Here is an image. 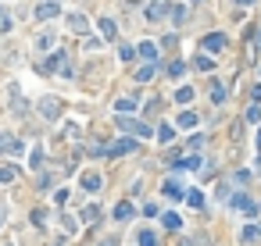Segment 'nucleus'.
I'll return each mask as SVG.
<instances>
[{
    "mask_svg": "<svg viewBox=\"0 0 261 246\" xmlns=\"http://www.w3.org/2000/svg\"><path fill=\"white\" fill-rule=\"evenodd\" d=\"M136 146H140L136 139L122 136V139H115V143H107V146H93V153H107V157H125V153H133Z\"/></svg>",
    "mask_w": 261,
    "mask_h": 246,
    "instance_id": "nucleus-1",
    "label": "nucleus"
},
{
    "mask_svg": "<svg viewBox=\"0 0 261 246\" xmlns=\"http://www.w3.org/2000/svg\"><path fill=\"white\" fill-rule=\"evenodd\" d=\"M43 71H61V75H76V68H72V61H68V54H64V50H54V54H50V61L43 64Z\"/></svg>",
    "mask_w": 261,
    "mask_h": 246,
    "instance_id": "nucleus-2",
    "label": "nucleus"
},
{
    "mask_svg": "<svg viewBox=\"0 0 261 246\" xmlns=\"http://www.w3.org/2000/svg\"><path fill=\"white\" fill-rule=\"evenodd\" d=\"M118 129H125V132H133V136H151V129L143 125V121H136V118H129V114H118Z\"/></svg>",
    "mask_w": 261,
    "mask_h": 246,
    "instance_id": "nucleus-3",
    "label": "nucleus"
},
{
    "mask_svg": "<svg viewBox=\"0 0 261 246\" xmlns=\"http://www.w3.org/2000/svg\"><path fill=\"white\" fill-rule=\"evenodd\" d=\"M0 153H22V143L4 132V136H0Z\"/></svg>",
    "mask_w": 261,
    "mask_h": 246,
    "instance_id": "nucleus-4",
    "label": "nucleus"
},
{
    "mask_svg": "<svg viewBox=\"0 0 261 246\" xmlns=\"http://www.w3.org/2000/svg\"><path fill=\"white\" fill-rule=\"evenodd\" d=\"M136 54H140L147 64H154V61H158V47L151 43V39H147V43H140V50H136Z\"/></svg>",
    "mask_w": 261,
    "mask_h": 246,
    "instance_id": "nucleus-5",
    "label": "nucleus"
},
{
    "mask_svg": "<svg viewBox=\"0 0 261 246\" xmlns=\"http://www.w3.org/2000/svg\"><path fill=\"white\" fill-rule=\"evenodd\" d=\"M190 168H201V157H197V153H193V157H182V160L172 164V172H190Z\"/></svg>",
    "mask_w": 261,
    "mask_h": 246,
    "instance_id": "nucleus-6",
    "label": "nucleus"
},
{
    "mask_svg": "<svg viewBox=\"0 0 261 246\" xmlns=\"http://www.w3.org/2000/svg\"><path fill=\"white\" fill-rule=\"evenodd\" d=\"M222 47H226V36H222V32L204 36V50H222Z\"/></svg>",
    "mask_w": 261,
    "mask_h": 246,
    "instance_id": "nucleus-7",
    "label": "nucleus"
},
{
    "mask_svg": "<svg viewBox=\"0 0 261 246\" xmlns=\"http://www.w3.org/2000/svg\"><path fill=\"white\" fill-rule=\"evenodd\" d=\"M233 207H240V211H247V214H257V203H250L243 193H236V196H233Z\"/></svg>",
    "mask_w": 261,
    "mask_h": 246,
    "instance_id": "nucleus-8",
    "label": "nucleus"
},
{
    "mask_svg": "<svg viewBox=\"0 0 261 246\" xmlns=\"http://www.w3.org/2000/svg\"><path fill=\"white\" fill-rule=\"evenodd\" d=\"M40 111H43L47 118H57V114H61V104H57L54 97H47V100H40Z\"/></svg>",
    "mask_w": 261,
    "mask_h": 246,
    "instance_id": "nucleus-9",
    "label": "nucleus"
},
{
    "mask_svg": "<svg viewBox=\"0 0 261 246\" xmlns=\"http://www.w3.org/2000/svg\"><path fill=\"white\" fill-rule=\"evenodd\" d=\"M161 189H165V196H172V200H182V196H186V193H182V186H179L175 179H165V186H161Z\"/></svg>",
    "mask_w": 261,
    "mask_h": 246,
    "instance_id": "nucleus-10",
    "label": "nucleus"
},
{
    "mask_svg": "<svg viewBox=\"0 0 261 246\" xmlns=\"http://www.w3.org/2000/svg\"><path fill=\"white\" fill-rule=\"evenodd\" d=\"M161 225H165L168 232H179V228H182V218H179L175 211H168V214H161Z\"/></svg>",
    "mask_w": 261,
    "mask_h": 246,
    "instance_id": "nucleus-11",
    "label": "nucleus"
},
{
    "mask_svg": "<svg viewBox=\"0 0 261 246\" xmlns=\"http://www.w3.org/2000/svg\"><path fill=\"white\" fill-rule=\"evenodd\" d=\"M100 186H104V179H100V175H93V172H90V175H83V189H86V193H97Z\"/></svg>",
    "mask_w": 261,
    "mask_h": 246,
    "instance_id": "nucleus-12",
    "label": "nucleus"
},
{
    "mask_svg": "<svg viewBox=\"0 0 261 246\" xmlns=\"http://www.w3.org/2000/svg\"><path fill=\"white\" fill-rule=\"evenodd\" d=\"M54 15H57V4H54V0H43V4L36 8V18H54Z\"/></svg>",
    "mask_w": 261,
    "mask_h": 246,
    "instance_id": "nucleus-13",
    "label": "nucleus"
},
{
    "mask_svg": "<svg viewBox=\"0 0 261 246\" xmlns=\"http://www.w3.org/2000/svg\"><path fill=\"white\" fill-rule=\"evenodd\" d=\"M68 29H72V32H86V29H90V22H86L83 15H68Z\"/></svg>",
    "mask_w": 261,
    "mask_h": 246,
    "instance_id": "nucleus-14",
    "label": "nucleus"
},
{
    "mask_svg": "<svg viewBox=\"0 0 261 246\" xmlns=\"http://www.w3.org/2000/svg\"><path fill=\"white\" fill-rule=\"evenodd\" d=\"M136 242H140V246H158V235H154L151 228H140V235H136Z\"/></svg>",
    "mask_w": 261,
    "mask_h": 246,
    "instance_id": "nucleus-15",
    "label": "nucleus"
},
{
    "mask_svg": "<svg viewBox=\"0 0 261 246\" xmlns=\"http://www.w3.org/2000/svg\"><path fill=\"white\" fill-rule=\"evenodd\" d=\"M161 15H168V4H161V0H158V4H151V8H147V18H151V22H158Z\"/></svg>",
    "mask_w": 261,
    "mask_h": 246,
    "instance_id": "nucleus-16",
    "label": "nucleus"
},
{
    "mask_svg": "<svg viewBox=\"0 0 261 246\" xmlns=\"http://www.w3.org/2000/svg\"><path fill=\"white\" fill-rule=\"evenodd\" d=\"M136 211H133V203H118V207H115V221H129Z\"/></svg>",
    "mask_w": 261,
    "mask_h": 246,
    "instance_id": "nucleus-17",
    "label": "nucleus"
},
{
    "mask_svg": "<svg viewBox=\"0 0 261 246\" xmlns=\"http://www.w3.org/2000/svg\"><path fill=\"white\" fill-rule=\"evenodd\" d=\"M100 32H104V39H115V32H118V25L111 22V18H100Z\"/></svg>",
    "mask_w": 261,
    "mask_h": 246,
    "instance_id": "nucleus-18",
    "label": "nucleus"
},
{
    "mask_svg": "<svg viewBox=\"0 0 261 246\" xmlns=\"http://www.w3.org/2000/svg\"><path fill=\"white\" fill-rule=\"evenodd\" d=\"M186 203H190V207H197V211H201V207H204V193H201V189L186 193Z\"/></svg>",
    "mask_w": 261,
    "mask_h": 246,
    "instance_id": "nucleus-19",
    "label": "nucleus"
},
{
    "mask_svg": "<svg viewBox=\"0 0 261 246\" xmlns=\"http://www.w3.org/2000/svg\"><path fill=\"white\" fill-rule=\"evenodd\" d=\"M179 125H182V129H193V125H197V114H193V111H182V114H179Z\"/></svg>",
    "mask_w": 261,
    "mask_h": 246,
    "instance_id": "nucleus-20",
    "label": "nucleus"
},
{
    "mask_svg": "<svg viewBox=\"0 0 261 246\" xmlns=\"http://www.w3.org/2000/svg\"><path fill=\"white\" fill-rule=\"evenodd\" d=\"M175 100H179V104H190V100H193V90H190V86H179V90H175Z\"/></svg>",
    "mask_w": 261,
    "mask_h": 246,
    "instance_id": "nucleus-21",
    "label": "nucleus"
},
{
    "mask_svg": "<svg viewBox=\"0 0 261 246\" xmlns=\"http://www.w3.org/2000/svg\"><path fill=\"white\" fill-rule=\"evenodd\" d=\"M18 175V168H11V164H0V182H11Z\"/></svg>",
    "mask_w": 261,
    "mask_h": 246,
    "instance_id": "nucleus-22",
    "label": "nucleus"
},
{
    "mask_svg": "<svg viewBox=\"0 0 261 246\" xmlns=\"http://www.w3.org/2000/svg\"><path fill=\"white\" fill-rule=\"evenodd\" d=\"M211 100H215V104H226V86H222V82H215V90H211Z\"/></svg>",
    "mask_w": 261,
    "mask_h": 246,
    "instance_id": "nucleus-23",
    "label": "nucleus"
},
{
    "mask_svg": "<svg viewBox=\"0 0 261 246\" xmlns=\"http://www.w3.org/2000/svg\"><path fill=\"white\" fill-rule=\"evenodd\" d=\"M193 68H197V71H211L215 61H211V57H193Z\"/></svg>",
    "mask_w": 261,
    "mask_h": 246,
    "instance_id": "nucleus-24",
    "label": "nucleus"
},
{
    "mask_svg": "<svg viewBox=\"0 0 261 246\" xmlns=\"http://www.w3.org/2000/svg\"><path fill=\"white\" fill-rule=\"evenodd\" d=\"M136 78H140V82H151V78H154V64H143V68L136 71Z\"/></svg>",
    "mask_w": 261,
    "mask_h": 246,
    "instance_id": "nucleus-25",
    "label": "nucleus"
},
{
    "mask_svg": "<svg viewBox=\"0 0 261 246\" xmlns=\"http://www.w3.org/2000/svg\"><path fill=\"white\" fill-rule=\"evenodd\" d=\"M172 136H175V129H172V125H168V121H165V125L158 129V139H161V143H168Z\"/></svg>",
    "mask_w": 261,
    "mask_h": 246,
    "instance_id": "nucleus-26",
    "label": "nucleus"
},
{
    "mask_svg": "<svg viewBox=\"0 0 261 246\" xmlns=\"http://www.w3.org/2000/svg\"><path fill=\"white\" fill-rule=\"evenodd\" d=\"M247 121H250V125H257V121H261V107H257V104L247 107Z\"/></svg>",
    "mask_w": 261,
    "mask_h": 246,
    "instance_id": "nucleus-27",
    "label": "nucleus"
},
{
    "mask_svg": "<svg viewBox=\"0 0 261 246\" xmlns=\"http://www.w3.org/2000/svg\"><path fill=\"white\" fill-rule=\"evenodd\" d=\"M97 218H100V211H97V207H93V203H90V207L83 211V221H90V225H93Z\"/></svg>",
    "mask_w": 261,
    "mask_h": 246,
    "instance_id": "nucleus-28",
    "label": "nucleus"
},
{
    "mask_svg": "<svg viewBox=\"0 0 261 246\" xmlns=\"http://www.w3.org/2000/svg\"><path fill=\"white\" fill-rule=\"evenodd\" d=\"M136 107V100H129V97H122V100H115V111H133Z\"/></svg>",
    "mask_w": 261,
    "mask_h": 246,
    "instance_id": "nucleus-29",
    "label": "nucleus"
},
{
    "mask_svg": "<svg viewBox=\"0 0 261 246\" xmlns=\"http://www.w3.org/2000/svg\"><path fill=\"white\" fill-rule=\"evenodd\" d=\"M29 164H32V168H40V164H43V150H40V146H36V150H32V157H29Z\"/></svg>",
    "mask_w": 261,
    "mask_h": 246,
    "instance_id": "nucleus-30",
    "label": "nucleus"
},
{
    "mask_svg": "<svg viewBox=\"0 0 261 246\" xmlns=\"http://www.w3.org/2000/svg\"><path fill=\"white\" fill-rule=\"evenodd\" d=\"M0 32H11V15L0 11Z\"/></svg>",
    "mask_w": 261,
    "mask_h": 246,
    "instance_id": "nucleus-31",
    "label": "nucleus"
},
{
    "mask_svg": "<svg viewBox=\"0 0 261 246\" xmlns=\"http://www.w3.org/2000/svg\"><path fill=\"white\" fill-rule=\"evenodd\" d=\"M182 71H186L182 61H172V64H168V75H182Z\"/></svg>",
    "mask_w": 261,
    "mask_h": 246,
    "instance_id": "nucleus-32",
    "label": "nucleus"
},
{
    "mask_svg": "<svg viewBox=\"0 0 261 246\" xmlns=\"http://www.w3.org/2000/svg\"><path fill=\"white\" fill-rule=\"evenodd\" d=\"M257 232H261V228H257V225H250V228L243 232V242H254V239H257Z\"/></svg>",
    "mask_w": 261,
    "mask_h": 246,
    "instance_id": "nucleus-33",
    "label": "nucleus"
},
{
    "mask_svg": "<svg viewBox=\"0 0 261 246\" xmlns=\"http://www.w3.org/2000/svg\"><path fill=\"white\" fill-rule=\"evenodd\" d=\"M168 15H172V22H182V18H186V11H182V8H168Z\"/></svg>",
    "mask_w": 261,
    "mask_h": 246,
    "instance_id": "nucleus-34",
    "label": "nucleus"
},
{
    "mask_svg": "<svg viewBox=\"0 0 261 246\" xmlns=\"http://www.w3.org/2000/svg\"><path fill=\"white\" fill-rule=\"evenodd\" d=\"M118 57H122V61H133V57H136V50H133V47H122V50H118Z\"/></svg>",
    "mask_w": 261,
    "mask_h": 246,
    "instance_id": "nucleus-35",
    "label": "nucleus"
},
{
    "mask_svg": "<svg viewBox=\"0 0 261 246\" xmlns=\"http://www.w3.org/2000/svg\"><path fill=\"white\" fill-rule=\"evenodd\" d=\"M36 43H40V47H43V50H47V47H50V43H54V36H50V32H43V36H40V39H36Z\"/></svg>",
    "mask_w": 261,
    "mask_h": 246,
    "instance_id": "nucleus-36",
    "label": "nucleus"
},
{
    "mask_svg": "<svg viewBox=\"0 0 261 246\" xmlns=\"http://www.w3.org/2000/svg\"><path fill=\"white\" fill-rule=\"evenodd\" d=\"M250 100H254V104H261V86H254V90H250Z\"/></svg>",
    "mask_w": 261,
    "mask_h": 246,
    "instance_id": "nucleus-37",
    "label": "nucleus"
},
{
    "mask_svg": "<svg viewBox=\"0 0 261 246\" xmlns=\"http://www.w3.org/2000/svg\"><path fill=\"white\" fill-rule=\"evenodd\" d=\"M254 47H257V50H261V29H257V36H254Z\"/></svg>",
    "mask_w": 261,
    "mask_h": 246,
    "instance_id": "nucleus-38",
    "label": "nucleus"
},
{
    "mask_svg": "<svg viewBox=\"0 0 261 246\" xmlns=\"http://www.w3.org/2000/svg\"><path fill=\"white\" fill-rule=\"evenodd\" d=\"M236 4H240V8H250V4H254V0H236Z\"/></svg>",
    "mask_w": 261,
    "mask_h": 246,
    "instance_id": "nucleus-39",
    "label": "nucleus"
},
{
    "mask_svg": "<svg viewBox=\"0 0 261 246\" xmlns=\"http://www.w3.org/2000/svg\"><path fill=\"white\" fill-rule=\"evenodd\" d=\"M257 150H261V129H257Z\"/></svg>",
    "mask_w": 261,
    "mask_h": 246,
    "instance_id": "nucleus-40",
    "label": "nucleus"
},
{
    "mask_svg": "<svg viewBox=\"0 0 261 246\" xmlns=\"http://www.w3.org/2000/svg\"><path fill=\"white\" fill-rule=\"evenodd\" d=\"M0 225H4V211H0Z\"/></svg>",
    "mask_w": 261,
    "mask_h": 246,
    "instance_id": "nucleus-41",
    "label": "nucleus"
},
{
    "mask_svg": "<svg viewBox=\"0 0 261 246\" xmlns=\"http://www.w3.org/2000/svg\"><path fill=\"white\" fill-rule=\"evenodd\" d=\"M257 175H261V160H257Z\"/></svg>",
    "mask_w": 261,
    "mask_h": 246,
    "instance_id": "nucleus-42",
    "label": "nucleus"
}]
</instances>
